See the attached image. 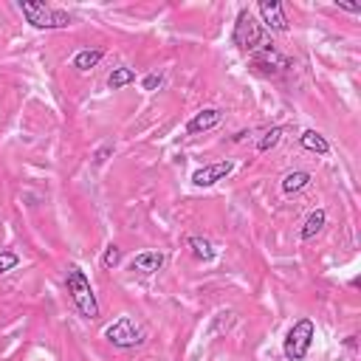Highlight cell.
Listing matches in <instances>:
<instances>
[{
	"label": "cell",
	"instance_id": "cell-1",
	"mask_svg": "<svg viewBox=\"0 0 361 361\" xmlns=\"http://www.w3.org/2000/svg\"><path fill=\"white\" fill-rule=\"evenodd\" d=\"M65 288H68V296L74 308L79 311V316L85 322H94L99 319V302H96V293L90 288V280L85 277V271L79 265H71L68 274H65Z\"/></svg>",
	"mask_w": 361,
	"mask_h": 361
},
{
	"label": "cell",
	"instance_id": "cell-2",
	"mask_svg": "<svg viewBox=\"0 0 361 361\" xmlns=\"http://www.w3.org/2000/svg\"><path fill=\"white\" fill-rule=\"evenodd\" d=\"M105 339L107 344H113L116 350H133V347H141L144 339H147V330L144 324L130 316V313H122L118 319H113L107 327H105Z\"/></svg>",
	"mask_w": 361,
	"mask_h": 361
},
{
	"label": "cell",
	"instance_id": "cell-3",
	"mask_svg": "<svg viewBox=\"0 0 361 361\" xmlns=\"http://www.w3.org/2000/svg\"><path fill=\"white\" fill-rule=\"evenodd\" d=\"M231 43H234L240 51H249V54L271 45L268 37H265V32H262V25H260L257 17L251 14V9H240V14H237V20H234Z\"/></svg>",
	"mask_w": 361,
	"mask_h": 361
},
{
	"label": "cell",
	"instance_id": "cell-4",
	"mask_svg": "<svg viewBox=\"0 0 361 361\" xmlns=\"http://www.w3.org/2000/svg\"><path fill=\"white\" fill-rule=\"evenodd\" d=\"M20 12L34 28H40V32H56V28H68L71 25V14L68 12L45 6V3H34V0H23Z\"/></svg>",
	"mask_w": 361,
	"mask_h": 361
},
{
	"label": "cell",
	"instance_id": "cell-5",
	"mask_svg": "<svg viewBox=\"0 0 361 361\" xmlns=\"http://www.w3.org/2000/svg\"><path fill=\"white\" fill-rule=\"evenodd\" d=\"M313 336H316V324L305 316V319H296L291 324V330L285 333V342H282V353L288 361H302L308 353H311V344H313Z\"/></svg>",
	"mask_w": 361,
	"mask_h": 361
},
{
	"label": "cell",
	"instance_id": "cell-6",
	"mask_svg": "<svg viewBox=\"0 0 361 361\" xmlns=\"http://www.w3.org/2000/svg\"><path fill=\"white\" fill-rule=\"evenodd\" d=\"M251 68L271 76V74L288 71V68H291V59H288L285 54H280L274 45H265V48H260V51L251 54Z\"/></svg>",
	"mask_w": 361,
	"mask_h": 361
},
{
	"label": "cell",
	"instance_id": "cell-7",
	"mask_svg": "<svg viewBox=\"0 0 361 361\" xmlns=\"http://www.w3.org/2000/svg\"><path fill=\"white\" fill-rule=\"evenodd\" d=\"M257 9H260V17H262V23H265L268 32L285 34L288 28H291V23H288V17H285V9H282L280 0H260Z\"/></svg>",
	"mask_w": 361,
	"mask_h": 361
},
{
	"label": "cell",
	"instance_id": "cell-8",
	"mask_svg": "<svg viewBox=\"0 0 361 361\" xmlns=\"http://www.w3.org/2000/svg\"><path fill=\"white\" fill-rule=\"evenodd\" d=\"M231 169H234V164H231V161L206 164V167H200V169H195V172H192V184H195V187H200V189H206V187H215L218 180H223Z\"/></svg>",
	"mask_w": 361,
	"mask_h": 361
},
{
	"label": "cell",
	"instance_id": "cell-9",
	"mask_svg": "<svg viewBox=\"0 0 361 361\" xmlns=\"http://www.w3.org/2000/svg\"><path fill=\"white\" fill-rule=\"evenodd\" d=\"M220 122H223V110L220 107H203V110H198L187 122V133L189 136H200V133L215 130Z\"/></svg>",
	"mask_w": 361,
	"mask_h": 361
},
{
	"label": "cell",
	"instance_id": "cell-10",
	"mask_svg": "<svg viewBox=\"0 0 361 361\" xmlns=\"http://www.w3.org/2000/svg\"><path fill=\"white\" fill-rule=\"evenodd\" d=\"M164 265V254L161 251H141L130 260V271L133 274H141V277H149L156 274V271H161Z\"/></svg>",
	"mask_w": 361,
	"mask_h": 361
},
{
	"label": "cell",
	"instance_id": "cell-11",
	"mask_svg": "<svg viewBox=\"0 0 361 361\" xmlns=\"http://www.w3.org/2000/svg\"><path fill=\"white\" fill-rule=\"evenodd\" d=\"M187 246H189V251H192V257L198 262H212L218 257V249H215V243L209 237H189Z\"/></svg>",
	"mask_w": 361,
	"mask_h": 361
},
{
	"label": "cell",
	"instance_id": "cell-12",
	"mask_svg": "<svg viewBox=\"0 0 361 361\" xmlns=\"http://www.w3.org/2000/svg\"><path fill=\"white\" fill-rule=\"evenodd\" d=\"M102 59H105V51H102V48H82V51L71 59V65L85 74V71H90V68H96Z\"/></svg>",
	"mask_w": 361,
	"mask_h": 361
},
{
	"label": "cell",
	"instance_id": "cell-13",
	"mask_svg": "<svg viewBox=\"0 0 361 361\" xmlns=\"http://www.w3.org/2000/svg\"><path fill=\"white\" fill-rule=\"evenodd\" d=\"M308 187H311V172H305V169H293V172H288L282 178V192L285 195H296V192H302Z\"/></svg>",
	"mask_w": 361,
	"mask_h": 361
},
{
	"label": "cell",
	"instance_id": "cell-14",
	"mask_svg": "<svg viewBox=\"0 0 361 361\" xmlns=\"http://www.w3.org/2000/svg\"><path fill=\"white\" fill-rule=\"evenodd\" d=\"M299 144H302V149H308V153H316V156H327L330 153V144L322 133L316 130H305L302 136H299Z\"/></svg>",
	"mask_w": 361,
	"mask_h": 361
},
{
	"label": "cell",
	"instance_id": "cell-15",
	"mask_svg": "<svg viewBox=\"0 0 361 361\" xmlns=\"http://www.w3.org/2000/svg\"><path fill=\"white\" fill-rule=\"evenodd\" d=\"M324 220H327L324 209H316V212H311V215L305 218L302 229H299V237H302V240H313V237H316V234L324 229Z\"/></svg>",
	"mask_w": 361,
	"mask_h": 361
},
{
	"label": "cell",
	"instance_id": "cell-16",
	"mask_svg": "<svg viewBox=\"0 0 361 361\" xmlns=\"http://www.w3.org/2000/svg\"><path fill=\"white\" fill-rule=\"evenodd\" d=\"M133 82H136V71L127 68V65L113 68L110 76H107V87H110V90H122V87H127V85H133Z\"/></svg>",
	"mask_w": 361,
	"mask_h": 361
},
{
	"label": "cell",
	"instance_id": "cell-17",
	"mask_svg": "<svg viewBox=\"0 0 361 361\" xmlns=\"http://www.w3.org/2000/svg\"><path fill=\"white\" fill-rule=\"evenodd\" d=\"M282 133H285V127H271V130H265L262 138L257 141V153H268V149H274V147L282 141Z\"/></svg>",
	"mask_w": 361,
	"mask_h": 361
},
{
	"label": "cell",
	"instance_id": "cell-18",
	"mask_svg": "<svg viewBox=\"0 0 361 361\" xmlns=\"http://www.w3.org/2000/svg\"><path fill=\"white\" fill-rule=\"evenodd\" d=\"M122 257H125L122 249H118L116 243H110V246L105 249V254H102V268H105V271H113L118 262H122Z\"/></svg>",
	"mask_w": 361,
	"mask_h": 361
},
{
	"label": "cell",
	"instance_id": "cell-19",
	"mask_svg": "<svg viewBox=\"0 0 361 361\" xmlns=\"http://www.w3.org/2000/svg\"><path fill=\"white\" fill-rule=\"evenodd\" d=\"M20 265V257L14 251H0V274H9Z\"/></svg>",
	"mask_w": 361,
	"mask_h": 361
},
{
	"label": "cell",
	"instance_id": "cell-20",
	"mask_svg": "<svg viewBox=\"0 0 361 361\" xmlns=\"http://www.w3.org/2000/svg\"><path fill=\"white\" fill-rule=\"evenodd\" d=\"M164 85V74H147L144 79H141V87L144 90H158Z\"/></svg>",
	"mask_w": 361,
	"mask_h": 361
},
{
	"label": "cell",
	"instance_id": "cell-21",
	"mask_svg": "<svg viewBox=\"0 0 361 361\" xmlns=\"http://www.w3.org/2000/svg\"><path fill=\"white\" fill-rule=\"evenodd\" d=\"M113 149H116V147H113V141L102 144V147L96 149V156H94V164H96V167H102V164H105V161H107V158L113 156Z\"/></svg>",
	"mask_w": 361,
	"mask_h": 361
},
{
	"label": "cell",
	"instance_id": "cell-22",
	"mask_svg": "<svg viewBox=\"0 0 361 361\" xmlns=\"http://www.w3.org/2000/svg\"><path fill=\"white\" fill-rule=\"evenodd\" d=\"M339 9H344V12H353V14H358V12H361L358 6H350V3H339Z\"/></svg>",
	"mask_w": 361,
	"mask_h": 361
}]
</instances>
